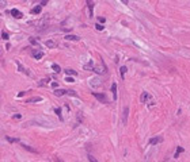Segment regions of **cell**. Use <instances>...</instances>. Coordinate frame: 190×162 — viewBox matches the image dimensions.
<instances>
[{
  "mask_svg": "<svg viewBox=\"0 0 190 162\" xmlns=\"http://www.w3.org/2000/svg\"><path fill=\"white\" fill-rule=\"evenodd\" d=\"M48 22H49V16H43L42 19H39L38 22H34V23H31V25L37 26V29H42V27H46Z\"/></svg>",
  "mask_w": 190,
  "mask_h": 162,
  "instance_id": "cell-1",
  "label": "cell"
},
{
  "mask_svg": "<svg viewBox=\"0 0 190 162\" xmlns=\"http://www.w3.org/2000/svg\"><path fill=\"white\" fill-rule=\"evenodd\" d=\"M92 96L95 99H98L101 103H107V97L105 93H98V92H92Z\"/></svg>",
  "mask_w": 190,
  "mask_h": 162,
  "instance_id": "cell-2",
  "label": "cell"
},
{
  "mask_svg": "<svg viewBox=\"0 0 190 162\" xmlns=\"http://www.w3.org/2000/svg\"><path fill=\"white\" fill-rule=\"evenodd\" d=\"M31 54H33V57L35 59H41L43 57V53L41 50H31Z\"/></svg>",
  "mask_w": 190,
  "mask_h": 162,
  "instance_id": "cell-3",
  "label": "cell"
},
{
  "mask_svg": "<svg viewBox=\"0 0 190 162\" xmlns=\"http://www.w3.org/2000/svg\"><path fill=\"white\" fill-rule=\"evenodd\" d=\"M45 45H46L48 47H49V49H54L56 46L59 45V42H57V41H54V39H49V41H46V42H45Z\"/></svg>",
  "mask_w": 190,
  "mask_h": 162,
  "instance_id": "cell-4",
  "label": "cell"
},
{
  "mask_svg": "<svg viewBox=\"0 0 190 162\" xmlns=\"http://www.w3.org/2000/svg\"><path fill=\"white\" fill-rule=\"evenodd\" d=\"M11 15H12L14 18H16V19H22V18H23V14L21 12V11H19V10H11Z\"/></svg>",
  "mask_w": 190,
  "mask_h": 162,
  "instance_id": "cell-5",
  "label": "cell"
},
{
  "mask_svg": "<svg viewBox=\"0 0 190 162\" xmlns=\"http://www.w3.org/2000/svg\"><path fill=\"white\" fill-rule=\"evenodd\" d=\"M163 142V138L162 137H155L149 139V145H157V143H162Z\"/></svg>",
  "mask_w": 190,
  "mask_h": 162,
  "instance_id": "cell-6",
  "label": "cell"
},
{
  "mask_svg": "<svg viewBox=\"0 0 190 162\" xmlns=\"http://www.w3.org/2000/svg\"><path fill=\"white\" fill-rule=\"evenodd\" d=\"M128 113H129V108L125 107L124 108V112H122V123L124 124H126L128 123Z\"/></svg>",
  "mask_w": 190,
  "mask_h": 162,
  "instance_id": "cell-7",
  "label": "cell"
},
{
  "mask_svg": "<svg viewBox=\"0 0 190 162\" xmlns=\"http://www.w3.org/2000/svg\"><path fill=\"white\" fill-rule=\"evenodd\" d=\"M39 101H42L41 96H34V97H30V99L26 100V103H39Z\"/></svg>",
  "mask_w": 190,
  "mask_h": 162,
  "instance_id": "cell-8",
  "label": "cell"
},
{
  "mask_svg": "<svg viewBox=\"0 0 190 162\" xmlns=\"http://www.w3.org/2000/svg\"><path fill=\"white\" fill-rule=\"evenodd\" d=\"M21 146H22V147H23L25 150L30 151V153H35V154L38 153V150H37V149H34V147H31V146H29V145H25V143H21Z\"/></svg>",
  "mask_w": 190,
  "mask_h": 162,
  "instance_id": "cell-9",
  "label": "cell"
},
{
  "mask_svg": "<svg viewBox=\"0 0 190 162\" xmlns=\"http://www.w3.org/2000/svg\"><path fill=\"white\" fill-rule=\"evenodd\" d=\"M94 72H95V73H98V74H102V73H105L106 72V66L105 65H103V66H95L94 68Z\"/></svg>",
  "mask_w": 190,
  "mask_h": 162,
  "instance_id": "cell-10",
  "label": "cell"
},
{
  "mask_svg": "<svg viewBox=\"0 0 190 162\" xmlns=\"http://www.w3.org/2000/svg\"><path fill=\"white\" fill-rule=\"evenodd\" d=\"M16 66L19 68V70H21V72H23L25 74L30 76V72H29V69H26V68H23V66H22V64L19 62V61H16Z\"/></svg>",
  "mask_w": 190,
  "mask_h": 162,
  "instance_id": "cell-11",
  "label": "cell"
},
{
  "mask_svg": "<svg viewBox=\"0 0 190 162\" xmlns=\"http://www.w3.org/2000/svg\"><path fill=\"white\" fill-rule=\"evenodd\" d=\"M148 99H151L149 93H147V92H143V93H141V97H140L141 103H147V100H148Z\"/></svg>",
  "mask_w": 190,
  "mask_h": 162,
  "instance_id": "cell-12",
  "label": "cell"
},
{
  "mask_svg": "<svg viewBox=\"0 0 190 162\" xmlns=\"http://www.w3.org/2000/svg\"><path fill=\"white\" fill-rule=\"evenodd\" d=\"M65 39H67V41H79V39H80V37H79V35H73V34H71V35H67V37H65Z\"/></svg>",
  "mask_w": 190,
  "mask_h": 162,
  "instance_id": "cell-13",
  "label": "cell"
},
{
  "mask_svg": "<svg viewBox=\"0 0 190 162\" xmlns=\"http://www.w3.org/2000/svg\"><path fill=\"white\" fill-rule=\"evenodd\" d=\"M68 91H65V89H56L54 91V95L56 96H64V95H67Z\"/></svg>",
  "mask_w": 190,
  "mask_h": 162,
  "instance_id": "cell-14",
  "label": "cell"
},
{
  "mask_svg": "<svg viewBox=\"0 0 190 162\" xmlns=\"http://www.w3.org/2000/svg\"><path fill=\"white\" fill-rule=\"evenodd\" d=\"M87 4H88V10H90V16H92V10H94V3L91 0H87Z\"/></svg>",
  "mask_w": 190,
  "mask_h": 162,
  "instance_id": "cell-15",
  "label": "cell"
},
{
  "mask_svg": "<svg viewBox=\"0 0 190 162\" xmlns=\"http://www.w3.org/2000/svg\"><path fill=\"white\" fill-rule=\"evenodd\" d=\"M111 92H113V96H114V100L117 99V84L114 83L111 85Z\"/></svg>",
  "mask_w": 190,
  "mask_h": 162,
  "instance_id": "cell-16",
  "label": "cell"
},
{
  "mask_svg": "<svg viewBox=\"0 0 190 162\" xmlns=\"http://www.w3.org/2000/svg\"><path fill=\"white\" fill-rule=\"evenodd\" d=\"M49 84V79H43L41 80L39 83H38V87H45V85H48Z\"/></svg>",
  "mask_w": 190,
  "mask_h": 162,
  "instance_id": "cell-17",
  "label": "cell"
},
{
  "mask_svg": "<svg viewBox=\"0 0 190 162\" xmlns=\"http://www.w3.org/2000/svg\"><path fill=\"white\" fill-rule=\"evenodd\" d=\"M41 10H42V7H41V5H37V7H34V8L31 10V14H39Z\"/></svg>",
  "mask_w": 190,
  "mask_h": 162,
  "instance_id": "cell-18",
  "label": "cell"
},
{
  "mask_svg": "<svg viewBox=\"0 0 190 162\" xmlns=\"http://www.w3.org/2000/svg\"><path fill=\"white\" fill-rule=\"evenodd\" d=\"M52 69H53L56 73H60V72H61V68H60L57 64H53V65H52Z\"/></svg>",
  "mask_w": 190,
  "mask_h": 162,
  "instance_id": "cell-19",
  "label": "cell"
},
{
  "mask_svg": "<svg viewBox=\"0 0 190 162\" xmlns=\"http://www.w3.org/2000/svg\"><path fill=\"white\" fill-rule=\"evenodd\" d=\"M91 85H92V87H99L101 83H99V80L98 79H94V80H91Z\"/></svg>",
  "mask_w": 190,
  "mask_h": 162,
  "instance_id": "cell-20",
  "label": "cell"
},
{
  "mask_svg": "<svg viewBox=\"0 0 190 162\" xmlns=\"http://www.w3.org/2000/svg\"><path fill=\"white\" fill-rule=\"evenodd\" d=\"M65 73H67L68 76H69V74H72V76H76V74H77V72L73 70V69H67V70H65Z\"/></svg>",
  "mask_w": 190,
  "mask_h": 162,
  "instance_id": "cell-21",
  "label": "cell"
},
{
  "mask_svg": "<svg viewBox=\"0 0 190 162\" xmlns=\"http://www.w3.org/2000/svg\"><path fill=\"white\" fill-rule=\"evenodd\" d=\"M179 153H183V147H178V149H177V153H175V155H174V157L178 158V157H179Z\"/></svg>",
  "mask_w": 190,
  "mask_h": 162,
  "instance_id": "cell-22",
  "label": "cell"
},
{
  "mask_svg": "<svg viewBox=\"0 0 190 162\" xmlns=\"http://www.w3.org/2000/svg\"><path fill=\"white\" fill-rule=\"evenodd\" d=\"M119 72H121V77L124 79V77H125V73H126V68H125V66H122L121 69H119Z\"/></svg>",
  "mask_w": 190,
  "mask_h": 162,
  "instance_id": "cell-23",
  "label": "cell"
},
{
  "mask_svg": "<svg viewBox=\"0 0 190 162\" xmlns=\"http://www.w3.org/2000/svg\"><path fill=\"white\" fill-rule=\"evenodd\" d=\"M7 7V0H0V8Z\"/></svg>",
  "mask_w": 190,
  "mask_h": 162,
  "instance_id": "cell-24",
  "label": "cell"
},
{
  "mask_svg": "<svg viewBox=\"0 0 190 162\" xmlns=\"http://www.w3.org/2000/svg\"><path fill=\"white\" fill-rule=\"evenodd\" d=\"M1 38H3L4 41H7V39H8V33H5V31H3V33H1Z\"/></svg>",
  "mask_w": 190,
  "mask_h": 162,
  "instance_id": "cell-25",
  "label": "cell"
},
{
  "mask_svg": "<svg viewBox=\"0 0 190 162\" xmlns=\"http://www.w3.org/2000/svg\"><path fill=\"white\" fill-rule=\"evenodd\" d=\"M88 161H90V162H98V161H97V158L92 157L91 154H88Z\"/></svg>",
  "mask_w": 190,
  "mask_h": 162,
  "instance_id": "cell-26",
  "label": "cell"
},
{
  "mask_svg": "<svg viewBox=\"0 0 190 162\" xmlns=\"http://www.w3.org/2000/svg\"><path fill=\"white\" fill-rule=\"evenodd\" d=\"M95 29H97L98 31H102V30H103V26L99 25V23H97V25H95Z\"/></svg>",
  "mask_w": 190,
  "mask_h": 162,
  "instance_id": "cell-27",
  "label": "cell"
},
{
  "mask_svg": "<svg viewBox=\"0 0 190 162\" xmlns=\"http://www.w3.org/2000/svg\"><path fill=\"white\" fill-rule=\"evenodd\" d=\"M65 81H67V83H75V80L72 79V77H67V79H65Z\"/></svg>",
  "mask_w": 190,
  "mask_h": 162,
  "instance_id": "cell-28",
  "label": "cell"
},
{
  "mask_svg": "<svg viewBox=\"0 0 190 162\" xmlns=\"http://www.w3.org/2000/svg\"><path fill=\"white\" fill-rule=\"evenodd\" d=\"M30 42H31V43H33V45H38V42L35 41V39H34V38H30Z\"/></svg>",
  "mask_w": 190,
  "mask_h": 162,
  "instance_id": "cell-29",
  "label": "cell"
},
{
  "mask_svg": "<svg viewBox=\"0 0 190 162\" xmlns=\"http://www.w3.org/2000/svg\"><path fill=\"white\" fill-rule=\"evenodd\" d=\"M98 20L101 22V23H105V20H106V19H105L103 16H99V18H98Z\"/></svg>",
  "mask_w": 190,
  "mask_h": 162,
  "instance_id": "cell-30",
  "label": "cell"
},
{
  "mask_svg": "<svg viewBox=\"0 0 190 162\" xmlns=\"http://www.w3.org/2000/svg\"><path fill=\"white\" fill-rule=\"evenodd\" d=\"M56 113L60 116V119H63V118H61V111H60V109H56Z\"/></svg>",
  "mask_w": 190,
  "mask_h": 162,
  "instance_id": "cell-31",
  "label": "cell"
},
{
  "mask_svg": "<svg viewBox=\"0 0 190 162\" xmlns=\"http://www.w3.org/2000/svg\"><path fill=\"white\" fill-rule=\"evenodd\" d=\"M48 1H49V0H42V1H41V4H39V5L42 7V5H45V4H46Z\"/></svg>",
  "mask_w": 190,
  "mask_h": 162,
  "instance_id": "cell-32",
  "label": "cell"
},
{
  "mask_svg": "<svg viewBox=\"0 0 190 162\" xmlns=\"http://www.w3.org/2000/svg\"><path fill=\"white\" fill-rule=\"evenodd\" d=\"M54 159H56V162H64V161H63V159H61L60 157H54Z\"/></svg>",
  "mask_w": 190,
  "mask_h": 162,
  "instance_id": "cell-33",
  "label": "cell"
},
{
  "mask_svg": "<svg viewBox=\"0 0 190 162\" xmlns=\"http://www.w3.org/2000/svg\"><path fill=\"white\" fill-rule=\"evenodd\" d=\"M57 85H59L57 83H52V87H53V88H57Z\"/></svg>",
  "mask_w": 190,
  "mask_h": 162,
  "instance_id": "cell-34",
  "label": "cell"
},
{
  "mask_svg": "<svg viewBox=\"0 0 190 162\" xmlns=\"http://www.w3.org/2000/svg\"><path fill=\"white\" fill-rule=\"evenodd\" d=\"M14 119H21V115H19V113H18V115H15V116H14Z\"/></svg>",
  "mask_w": 190,
  "mask_h": 162,
  "instance_id": "cell-35",
  "label": "cell"
}]
</instances>
